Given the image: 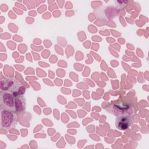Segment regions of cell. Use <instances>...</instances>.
I'll return each mask as SVG.
<instances>
[{
  "instance_id": "1",
  "label": "cell",
  "mask_w": 149,
  "mask_h": 149,
  "mask_svg": "<svg viewBox=\"0 0 149 149\" xmlns=\"http://www.w3.org/2000/svg\"><path fill=\"white\" fill-rule=\"evenodd\" d=\"M0 86L2 90L9 92L15 97L22 95L26 90L23 84L13 78L1 79Z\"/></svg>"
},
{
  "instance_id": "2",
  "label": "cell",
  "mask_w": 149,
  "mask_h": 149,
  "mask_svg": "<svg viewBox=\"0 0 149 149\" xmlns=\"http://www.w3.org/2000/svg\"><path fill=\"white\" fill-rule=\"evenodd\" d=\"M1 127L8 128L15 126L17 123L15 111L8 109H1Z\"/></svg>"
},
{
  "instance_id": "3",
  "label": "cell",
  "mask_w": 149,
  "mask_h": 149,
  "mask_svg": "<svg viewBox=\"0 0 149 149\" xmlns=\"http://www.w3.org/2000/svg\"><path fill=\"white\" fill-rule=\"evenodd\" d=\"M1 109H8L15 111V96L12 94L1 90Z\"/></svg>"
},
{
  "instance_id": "4",
  "label": "cell",
  "mask_w": 149,
  "mask_h": 149,
  "mask_svg": "<svg viewBox=\"0 0 149 149\" xmlns=\"http://www.w3.org/2000/svg\"><path fill=\"white\" fill-rule=\"evenodd\" d=\"M131 125L130 118L128 116H119L116 119L115 126L116 128L121 130L127 129Z\"/></svg>"
},
{
  "instance_id": "5",
  "label": "cell",
  "mask_w": 149,
  "mask_h": 149,
  "mask_svg": "<svg viewBox=\"0 0 149 149\" xmlns=\"http://www.w3.org/2000/svg\"><path fill=\"white\" fill-rule=\"evenodd\" d=\"M25 99L22 95L15 97V111L17 112H23L25 109Z\"/></svg>"
}]
</instances>
